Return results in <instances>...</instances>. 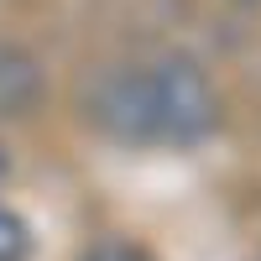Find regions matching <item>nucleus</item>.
I'll list each match as a JSON object with an SVG mask.
<instances>
[{
    "label": "nucleus",
    "instance_id": "obj_1",
    "mask_svg": "<svg viewBox=\"0 0 261 261\" xmlns=\"http://www.w3.org/2000/svg\"><path fill=\"white\" fill-rule=\"evenodd\" d=\"M84 115L125 146H199L220 130V94L193 58L167 53L105 68L84 94Z\"/></svg>",
    "mask_w": 261,
    "mask_h": 261
},
{
    "label": "nucleus",
    "instance_id": "obj_2",
    "mask_svg": "<svg viewBox=\"0 0 261 261\" xmlns=\"http://www.w3.org/2000/svg\"><path fill=\"white\" fill-rule=\"evenodd\" d=\"M42 99V68L32 53L0 42V115H32Z\"/></svg>",
    "mask_w": 261,
    "mask_h": 261
},
{
    "label": "nucleus",
    "instance_id": "obj_3",
    "mask_svg": "<svg viewBox=\"0 0 261 261\" xmlns=\"http://www.w3.org/2000/svg\"><path fill=\"white\" fill-rule=\"evenodd\" d=\"M27 256H32V225L0 209V261H27Z\"/></svg>",
    "mask_w": 261,
    "mask_h": 261
},
{
    "label": "nucleus",
    "instance_id": "obj_4",
    "mask_svg": "<svg viewBox=\"0 0 261 261\" xmlns=\"http://www.w3.org/2000/svg\"><path fill=\"white\" fill-rule=\"evenodd\" d=\"M79 261H151L136 241H120V235H105V241H94L89 251H84Z\"/></svg>",
    "mask_w": 261,
    "mask_h": 261
},
{
    "label": "nucleus",
    "instance_id": "obj_5",
    "mask_svg": "<svg viewBox=\"0 0 261 261\" xmlns=\"http://www.w3.org/2000/svg\"><path fill=\"white\" fill-rule=\"evenodd\" d=\"M6 178H11V151L0 146V183H6Z\"/></svg>",
    "mask_w": 261,
    "mask_h": 261
},
{
    "label": "nucleus",
    "instance_id": "obj_6",
    "mask_svg": "<svg viewBox=\"0 0 261 261\" xmlns=\"http://www.w3.org/2000/svg\"><path fill=\"white\" fill-rule=\"evenodd\" d=\"M246 6H251V0H246Z\"/></svg>",
    "mask_w": 261,
    "mask_h": 261
}]
</instances>
